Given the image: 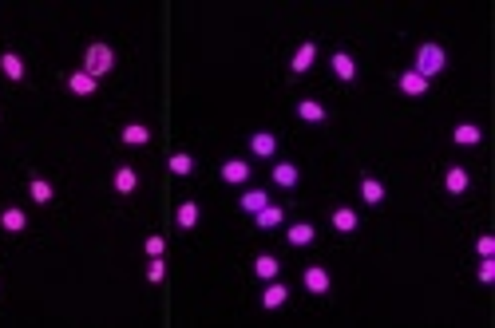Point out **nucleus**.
<instances>
[{
  "label": "nucleus",
  "mask_w": 495,
  "mask_h": 328,
  "mask_svg": "<svg viewBox=\"0 0 495 328\" xmlns=\"http://www.w3.org/2000/svg\"><path fill=\"white\" fill-rule=\"evenodd\" d=\"M444 68H448V52H444L440 44L428 40V44H420V48H416V68H412L416 75H424V80L432 83Z\"/></svg>",
  "instance_id": "nucleus-1"
},
{
  "label": "nucleus",
  "mask_w": 495,
  "mask_h": 328,
  "mask_svg": "<svg viewBox=\"0 0 495 328\" xmlns=\"http://www.w3.org/2000/svg\"><path fill=\"white\" fill-rule=\"evenodd\" d=\"M111 68H115V48H111V44H103V40L87 44V52H83V71L99 80V75H107Z\"/></svg>",
  "instance_id": "nucleus-2"
},
{
  "label": "nucleus",
  "mask_w": 495,
  "mask_h": 328,
  "mask_svg": "<svg viewBox=\"0 0 495 328\" xmlns=\"http://www.w3.org/2000/svg\"><path fill=\"white\" fill-rule=\"evenodd\" d=\"M302 285L309 289L313 297H325V293H329V269H325V265H309L302 273Z\"/></svg>",
  "instance_id": "nucleus-3"
},
{
  "label": "nucleus",
  "mask_w": 495,
  "mask_h": 328,
  "mask_svg": "<svg viewBox=\"0 0 495 328\" xmlns=\"http://www.w3.org/2000/svg\"><path fill=\"white\" fill-rule=\"evenodd\" d=\"M313 60H317V44L305 40L302 48L293 52V60H289V71H293V75H305V71L313 68Z\"/></svg>",
  "instance_id": "nucleus-4"
},
{
  "label": "nucleus",
  "mask_w": 495,
  "mask_h": 328,
  "mask_svg": "<svg viewBox=\"0 0 495 328\" xmlns=\"http://www.w3.org/2000/svg\"><path fill=\"white\" fill-rule=\"evenodd\" d=\"M329 68H333V75H337L341 83H353V80H357V64H353V55H349V52H333Z\"/></svg>",
  "instance_id": "nucleus-5"
},
{
  "label": "nucleus",
  "mask_w": 495,
  "mask_h": 328,
  "mask_svg": "<svg viewBox=\"0 0 495 328\" xmlns=\"http://www.w3.org/2000/svg\"><path fill=\"white\" fill-rule=\"evenodd\" d=\"M250 151L258 154V158H274V151H277V138L270 135V131H254V135H250Z\"/></svg>",
  "instance_id": "nucleus-6"
},
{
  "label": "nucleus",
  "mask_w": 495,
  "mask_h": 328,
  "mask_svg": "<svg viewBox=\"0 0 495 328\" xmlns=\"http://www.w3.org/2000/svg\"><path fill=\"white\" fill-rule=\"evenodd\" d=\"M286 301H289V289L274 277V281L266 285V293H261V309H281Z\"/></svg>",
  "instance_id": "nucleus-7"
},
{
  "label": "nucleus",
  "mask_w": 495,
  "mask_h": 328,
  "mask_svg": "<svg viewBox=\"0 0 495 328\" xmlns=\"http://www.w3.org/2000/svg\"><path fill=\"white\" fill-rule=\"evenodd\" d=\"M250 178V166L242 163V158H226L222 163V182H230V186H242Z\"/></svg>",
  "instance_id": "nucleus-8"
},
{
  "label": "nucleus",
  "mask_w": 495,
  "mask_h": 328,
  "mask_svg": "<svg viewBox=\"0 0 495 328\" xmlns=\"http://www.w3.org/2000/svg\"><path fill=\"white\" fill-rule=\"evenodd\" d=\"M468 170H464V166H448V170H444V190L448 194H464L468 190Z\"/></svg>",
  "instance_id": "nucleus-9"
},
{
  "label": "nucleus",
  "mask_w": 495,
  "mask_h": 328,
  "mask_svg": "<svg viewBox=\"0 0 495 328\" xmlns=\"http://www.w3.org/2000/svg\"><path fill=\"white\" fill-rule=\"evenodd\" d=\"M281 221H286V210H281V206H266V210L254 214V226H258V230H277Z\"/></svg>",
  "instance_id": "nucleus-10"
},
{
  "label": "nucleus",
  "mask_w": 495,
  "mask_h": 328,
  "mask_svg": "<svg viewBox=\"0 0 495 328\" xmlns=\"http://www.w3.org/2000/svg\"><path fill=\"white\" fill-rule=\"evenodd\" d=\"M68 87H71V91H76V95H96V87H99V80H96V75H87V71H71V75H68Z\"/></svg>",
  "instance_id": "nucleus-11"
},
{
  "label": "nucleus",
  "mask_w": 495,
  "mask_h": 328,
  "mask_svg": "<svg viewBox=\"0 0 495 328\" xmlns=\"http://www.w3.org/2000/svg\"><path fill=\"white\" fill-rule=\"evenodd\" d=\"M111 186H115L119 194H135V190H139L135 166H119V170H115V178H111Z\"/></svg>",
  "instance_id": "nucleus-12"
},
{
  "label": "nucleus",
  "mask_w": 495,
  "mask_h": 328,
  "mask_svg": "<svg viewBox=\"0 0 495 328\" xmlns=\"http://www.w3.org/2000/svg\"><path fill=\"white\" fill-rule=\"evenodd\" d=\"M0 71H4V75H8V80L12 83H20L28 75V68H24V60H20V55L16 52H4L0 55Z\"/></svg>",
  "instance_id": "nucleus-13"
},
{
  "label": "nucleus",
  "mask_w": 495,
  "mask_h": 328,
  "mask_svg": "<svg viewBox=\"0 0 495 328\" xmlns=\"http://www.w3.org/2000/svg\"><path fill=\"white\" fill-rule=\"evenodd\" d=\"M119 138H123L127 147H147V143H151V127H143V123H127L123 131H119Z\"/></svg>",
  "instance_id": "nucleus-14"
},
{
  "label": "nucleus",
  "mask_w": 495,
  "mask_h": 328,
  "mask_svg": "<svg viewBox=\"0 0 495 328\" xmlns=\"http://www.w3.org/2000/svg\"><path fill=\"white\" fill-rule=\"evenodd\" d=\"M0 226H4L8 233H24L28 230V214L16 210V206H8V210H0Z\"/></svg>",
  "instance_id": "nucleus-15"
},
{
  "label": "nucleus",
  "mask_w": 495,
  "mask_h": 328,
  "mask_svg": "<svg viewBox=\"0 0 495 328\" xmlns=\"http://www.w3.org/2000/svg\"><path fill=\"white\" fill-rule=\"evenodd\" d=\"M297 119H305V123H325L329 111L321 107L317 99H302V103H297Z\"/></svg>",
  "instance_id": "nucleus-16"
},
{
  "label": "nucleus",
  "mask_w": 495,
  "mask_h": 328,
  "mask_svg": "<svg viewBox=\"0 0 495 328\" xmlns=\"http://www.w3.org/2000/svg\"><path fill=\"white\" fill-rule=\"evenodd\" d=\"M297 178H302V170H297L293 163H277L274 166V182L281 186V190H293V186H297Z\"/></svg>",
  "instance_id": "nucleus-17"
},
{
  "label": "nucleus",
  "mask_w": 495,
  "mask_h": 328,
  "mask_svg": "<svg viewBox=\"0 0 495 328\" xmlns=\"http://www.w3.org/2000/svg\"><path fill=\"white\" fill-rule=\"evenodd\" d=\"M198 214H202L198 202H182L179 210H175V226H179V230H194V226H198Z\"/></svg>",
  "instance_id": "nucleus-18"
},
{
  "label": "nucleus",
  "mask_w": 495,
  "mask_h": 328,
  "mask_svg": "<svg viewBox=\"0 0 495 328\" xmlns=\"http://www.w3.org/2000/svg\"><path fill=\"white\" fill-rule=\"evenodd\" d=\"M313 237H317V230L309 226V221H297V226H289V230H286V242H289V246H309Z\"/></svg>",
  "instance_id": "nucleus-19"
},
{
  "label": "nucleus",
  "mask_w": 495,
  "mask_h": 328,
  "mask_svg": "<svg viewBox=\"0 0 495 328\" xmlns=\"http://www.w3.org/2000/svg\"><path fill=\"white\" fill-rule=\"evenodd\" d=\"M333 230H337V233H353V230H357V226H361V221H357V214H353V210H349V206H341V210H333Z\"/></svg>",
  "instance_id": "nucleus-20"
},
{
  "label": "nucleus",
  "mask_w": 495,
  "mask_h": 328,
  "mask_svg": "<svg viewBox=\"0 0 495 328\" xmlns=\"http://www.w3.org/2000/svg\"><path fill=\"white\" fill-rule=\"evenodd\" d=\"M277 269H281V261H277L274 253H261V257H254V273H258L261 281H274Z\"/></svg>",
  "instance_id": "nucleus-21"
},
{
  "label": "nucleus",
  "mask_w": 495,
  "mask_h": 328,
  "mask_svg": "<svg viewBox=\"0 0 495 328\" xmlns=\"http://www.w3.org/2000/svg\"><path fill=\"white\" fill-rule=\"evenodd\" d=\"M400 91H404V95H424L428 80H424V75H416V71H400Z\"/></svg>",
  "instance_id": "nucleus-22"
},
{
  "label": "nucleus",
  "mask_w": 495,
  "mask_h": 328,
  "mask_svg": "<svg viewBox=\"0 0 495 328\" xmlns=\"http://www.w3.org/2000/svg\"><path fill=\"white\" fill-rule=\"evenodd\" d=\"M452 138H455V143H460V147H476V143H480V138H483V131H480V127H476V123H460V127H455V131H452Z\"/></svg>",
  "instance_id": "nucleus-23"
},
{
  "label": "nucleus",
  "mask_w": 495,
  "mask_h": 328,
  "mask_svg": "<svg viewBox=\"0 0 495 328\" xmlns=\"http://www.w3.org/2000/svg\"><path fill=\"white\" fill-rule=\"evenodd\" d=\"M361 198H365L369 206H381L385 202V186H381L376 178H361Z\"/></svg>",
  "instance_id": "nucleus-24"
},
{
  "label": "nucleus",
  "mask_w": 495,
  "mask_h": 328,
  "mask_svg": "<svg viewBox=\"0 0 495 328\" xmlns=\"http://www.w3.org/2000/svg\"><path fill=\"white\" fill-rule=\"evenodd\" d=\"M28 194H32V202H40V206H48L55 198L52 182H44V178H32V182H28Z\"/></svg>",
  "instance_id": "nucleus-25"
},
{
  "label": "nucleus",
  "mask_w": 495,
  "mask_h": 328,
  "mask_svg": "<svg viewBox=\"0 0 495 328\" xmlns=\"http://www.w3.org/2000/svg\"><path fill=\"white\" fill-rule=\"evenodd\" d=\"M266 206H270V194L266 190H246L242 194V210H246V214H258V210H266Z\"/></svg>",
  "instance_id": "nucleus-26"
},
{
  "label": "nucleus",
  "mask_w": 495,
  "mask_h": 328,
  "mask_svg": "<svg viewBox=\"0 0 495 328\" xmlns=\"http://www.w3.org/2000/svg\"><path fill=\"white\" fill-rule=\"evenodd\" d=\"M166 166H171V174L186 178V174H191V170H194V158H191V154H186V151H179V154H171V163H166Z\"/></svg>",
  "instance_id": "nucleus-27"
},
{
  "label": "nucleus",
  "mask_w": 495,
  "mask_h": 328,
  "mask_svg": "<svg viewBox=\"0 0 495 328\" xmlns=\"http://www.w3.org/2000/svg\"><path fill=\"white\" fill-rule=\"evenodd\" d=\"M163 277H166V261L163 257H151V265H147V281H151V285H159Z\"/></svg>",
  "instance_id": "nucleus-28"
},
{
  "label": "nucleus",
  "mask_w": 495,
  "mask_h": 328,
  "mask_svg": "<svg viewBox=\"0 0 495 328\" xmlns=\"http://www.w3.org/2000/svg\"><path fill=\"white\" fill-rule=\"evenodd\" d=\"M163 249H166V242L159 237V233H151V237L143 242V253H147V257H163Z\"/></svg>",
  "instance_id": "nucleus-29"
},
{
  "label": "nucleus",
  "mask_w": 495,
  "mask_h": 328,
  "mask_svg": "<svg viewBox=\"0 0 495 328\" xmlns=\"http://www.w3.org/2000/svg\"><path fill=\"white\" fill-rule=\"evenodd\" d=\"M476 253H480V257H492V253H495V237H487V233H483L480 242H476Z\"/></svg>",
  "instance_id": "nucleus-30"
},
{
  "label": "nucleus",
  "mask_w": 495,
  "mask_h": 328,
  "mask_svg": "<svg viewBox=\"0 0 495 328\" xmlns=\"http://www.w3.org/2000/svg\"><path fill=\"white\" fill-rule=\"evenodd\" d=\"M480 281H483V285H487V281H495V261L492 257L480 261Z\"/></svg>",
  "instance_id": "nucleus-31"
}]
</instances>
